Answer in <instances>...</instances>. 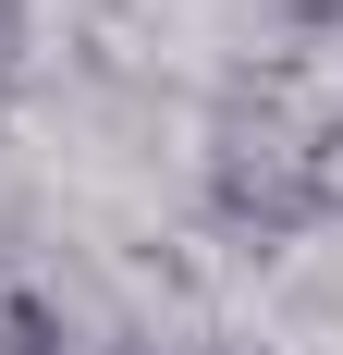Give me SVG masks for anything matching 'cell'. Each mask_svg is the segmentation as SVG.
Returning <instances> with one entry per match:
<instances>
[{"label": "cell", "mask_w": 343, "mask_h": 355, "mask_svg": "<svg viewBox=\"0 0 343 355\" xmlns=\"http://www.w3.org/2000/svg\"><path fill=\"white\" fill-rule=\"evenodd\" d=\"M307 159H319V110L294 98V73H233L196 135V196L233 245H294V233H319Z\"/></svg>", "instance_id": "cell-1"}, {"label": "cell", "mask_w": 343, "mask_h": 355, "mask_svg": "<svg viewBox=\"0 0 343 355\" xmlns=\"http://www.w3.org/2000/svg\"><path fill=\"white\" fill-rule=\"evenodd\" d=\"M0 355H99V343H74L62 270H37V257H12V245H0Z\"/></svg>", "instance_id": "cell-2"}, {"label": "cell", "mask_w": 343, "mask_h": 355, "mask_svg": "<svg viewBox=\"0 0 343 355\" xmlns=\"http://www.w3.org/2000/svg\"><path fill=\"white\" fill-rule=\"evenodd\" d=\"M25 49H37V0H0V123L25 98Z\"/></svg>", "instance_id": "cell-3"}, {"label": "cell", "mask_w": 343, "mask_h": 355, "mask_svg": "<svg viewBox=\"0 0 343 355\" xmlns=\"http://www.w3.org/2000/svg\"><path fill=\"white\" fill-rule=\"evenodd\" d=\"M307 184H319V220H343V98L319 110V159H307Z\"/></svg>", "instance_id": "cell-4"}, {"label": "cell", "mask_w": 343, "mask_h": 355, "mask_svg": "<svg viewBox=\"0 0 343 355\" xmlns=\"http://www.w3.org/2000/svg\"><path fill=\"white\" fill-rule=\"evenodd\" d=\"M282 25H343V0H270Z\"/></svg>", "instance_id": "cell-5"}, {"label": "cell", "mask_w": 343, "mask_h": 355, "mask_svg": "<svg viewBox=\"0 0 343 355\" xmlns=\"http://www.w3.org/2000/svg\"><path fill=\"white\" fill-rule=\"evenodd\" d=\"M196 355H270V343H196Z\"/></svg>", "instance_id": "cell-6"}, {"label": "cell", "mask_w": 343, "mask_h": 355, "mask_svg": "<svg viewBox=\"0 0 343 355\" xmlns=\"http://www.w3.org/2000/svg\"><path fill=\"white\" fill-rule=\"evenodd\" d=\"M99 355H160V343H99Z\"/></svg>", "instance_id": "cell-7"}]
</instances>
